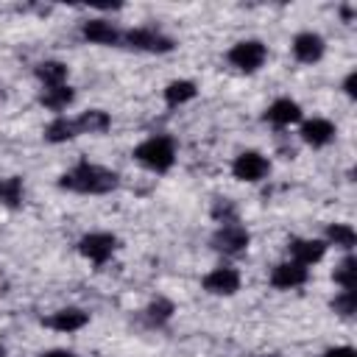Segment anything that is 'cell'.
Returning <instances> with one entry per match:
<instances>
[{
  "mask_svg": "<svg viewBox=\"0 0 357 357\" xmlns=\"http://www.w3.org/2000/svg\"><path fill=\"white\" fill-rule=\"evenodd\" d=\"M117 184H120V176L112 167H103L89 159L75 162L70 170L59 176V187L67 192H78V195H106L117 190Z\"/></svg>",
  "mask_w": 357,
  "mask_h": 357,
  "instance_id": "6da1fadb",
  "label": "cell"
},
{
  "mask_svg": "<svg viewBox=\"0 0 357 357\" xmlns=\"http://www.w3.org/2000/svg\"><path fill=\"white\" fill-rule=\"evenodd\" d=\"M134 159L151 173H167L176 165V142L167 134H153L134 148Z\"/></svg>",
  "mask_w": 357,
  "mask_h": 357,
  "instance_id": "7a4b0ae2",
  "label": "cell"
},
{
  "mask_svg": "<svg viewBox=\"0 0 357 357\" xmlns=\"http://www.w3.org/2000/svg\"><path fill=\"white\" fill-rule=\"evenodd\" d=\"M120 45H126V47H131V50H142V53H156V56L170 53V50L176 47L173 36H167V33H162L159 28H151V25H139V28L123 31Z\"/></svg>",
  "mask_w": 357,
  "mask_h": 357,
  "instance_id": "3957f363",
  "label": "cell"
},
{
  "mask_svg": "<svg viewBox=\"0 0 357 357\" xmlns=\"http://www.w3.org/2000/svg\"><path fill=\"white\" fill-rule=\"evenodd\" d=\"M268 59V45L259 39H240L229 47L226 61L240 73H257Z\"/></svg>",
  "mask_w": 357,
  "mask_h": 357,
  "instance_id": "277c9868",
  "label": "cell"
},
{
  "mask_svg": "<svg viewBox=\"0 0 357 357\" xmlns=\"http://www.w3.org/2000/svg\"><path fill=\"white\" fill-rule=\"evenodd\" d=\"M248 243H251V234H248V229H245L243 223H237V220L220 223V226L212 231V237H209V245H212L218 254H223V257H237V254H243V251L248 248Z\"/></svg>",
  "mask_w": 357,
  "mask_h": 357,
  "instance_id": "5b68a950",
  "label": "cell"
},
{
  "mask_svg": "<svg viewBox=\"0 0 357 357\" xmlns=\"http://www.w3.org/2000/svg\"><path fill=\"white\" fill-rule=\"evenodd\" d=\"M75 245H78V254L84 259H89L95 268H100V265H106L114 257V251L120 248V240L112 231H89Z\"/></svg>",
  "mask_w": 357,
  "mask_h": 357,
  "instance_id": "8992f818",
  "label": "cell"
},
{
  "mask_svg": "<svg viewBox=\"0 0 357 357\" xmlns=\"http://www.w3.org/2000/svg\"><path fill=\"white\" fill-rule=\"evenodd\" d=\"M271 173V159L259 151H240L231 162V176L245 184H257Z\"/></svg>",
  "mask_w": 357,
  "mask_h": 357,
  "instance_id": "52a82bcc",
  "label": "cell"
},
{
  "mask_svg": "<svg viewBox=\"0 0 357 357\" xmlns=\"http://www.w3.org/2000/svg\"><path fill=\"white\" fill-rule=\"evenodd\" d=\"M240 271L231 268V265H218L212 268L204 279H201V287L209 293V296H234L240 290Z\"/></svg>",
  "mask_w": 357,
  "mask_h": 357,
  "instance_id": "ba28073f",
  "label": "cell"
},
{
  "mask_svg": "<svg viewBox=\"0 0 357 357\" xmlns=\"http://www.w3.org/2000/svg\"><path fill=\"white\" fill-rule=\"evenodd\" d=\"M290 47H293L296 61H301V64H315V61H321L324 53H326V42H324V36L315 33V31H301V33H296Z\"/></svg>",
  "mask_w": 357,
  "mask_h": 357,
  "instance_id": "9c48e42d",
  "label": "cell"
},
{
  "mask_svg": "<svg viewBox=\"0 0 357 357\" xmlns=\"http://www.w3.org/2000/svg\"><path fill=\"white\" fill-rule=\"evenodd\" d=\"M287 254H290L293 262L310 268V265H315V262L324 259L326 243L318 240V237H293V240H287Z\"/></svg>",
  "mask_w": 357,
  "mask_h": 357,
  "instance_id": "30bf717a",
  "label": "cell"
},
{
  "mask_svg": "<svg viewBox=\"0 0 357 357\" xmlns=\"http://www.w3.org/2000/svg\"><path fill=\"white\" fill-rule=\"evenodd\" d=\"M307 279H310V268H304L293 259H284V262L273 265V271H271V284L276 290H296V287L307 284Z\"/></svg>",
  "mask_w": 357,
  "mask_h": 357,
  "instance_id": "8fae6325",
  "label": "cell"
},
{
  "mask_svg": "<svg viewBox=\"0 0 357 357\" xmlns=\"http://www.w3.org/2000/svg\"><path fill=\"white\" fill-rule=\"evenodd\" d=\"M298 134H301V139H304L310 148H326V145L335 139L337 128H335V123L326 120V117H310V120H301Z\"/></svg>",
  "mask_w": 357,
  "mask_h": 357,
  "instance_id": "7c38bea8",
  "label": "cell"
},
{
  "mask_svg": "<svg viewBox=\"0 0 357 357\" xmlns=\"http://www.w3.org/2000/svg\"><path fill=\"white\" fill-rule=\"evenodd\" d=\"M42 324L53 332H78L89 324V312H84L81 307H64V310H56L50 312L47 318H42Z\"/></svg>",
  "mask_w": 357,
  "mask_h": 357,
  "instance_id": "4fadbf2b",
  "label": "cell"
},
{
  "mask_svg": "<svg viewBox=\"0 0 357 357\" xmlns=\"http://www.w3.org/2000/svg\"><path fill=\"white\" fill-rule=\"evenodd\" d=\"M81 36H84L89 45H120L123 31H117L114 22L95 17V20H84V22H81Z\"/></svg>",
  "mask_w": 357,
  "mask_h": 357,
  "instance_id": "5bb4252c",
  "label": "cell"
},
{
  "mask_svg": "<svg viewBox=\"0 0 357 357\" xmlns=\"http://www.w3.org/2000/svg\"><path fill=\"white\" fill-rule=\"evenodd\" d=\"M262 117H265L271 126H276V128H287V126L301 123L304 112H301V106H298L296 100H290V98H276V100L265 109Z\"/></svg>",
  "mask_w": 357,
  "mask_h": 357,
  "instance_id": "9a60e30c",
  "label": "cell"
},
{
  "mask_svg": "<svg viewBox=\"0 0 357 357\" xmlns=\"http://www.w3.org/2000/svg\"><path fill=\"white\" fill-rule=\"evenodd\" d=\"M73 120H75L78 137H81V134L100 137V134H106V131L112 128V117H109V112H103V109H86V112H81V114L73 117Z\"/></svg>",
  "mask_w": 357,
  "mask_h": 357,
  "instance_id": "2e32d148",
  "label": "cell"
},
{
  "mask_svg": "<svg viewBox=\"0 0 357 357\" xmlns=\"http://www.w3.org/2000/svg\"><path fill=\"white\" fill-rule=\"evenodd\" d=\"M75 100V89L70 84H61V86H42L39 92V103L47 109V112H56V117Z\"/></svg>",
  "mask_w": 357,
  "mask_h": 357,
  "instance_id": "e0dca14e",
  "label": "cell"
},
{
  "mask_svg": "<svg viewBox=\"0 0 357 357\" xmlns=\"http://www.w3.org/2000/svg\"><path fill=\"white\" fill-rule=\"evenodd\" d=\"M33 75L39 78L42 86H61L67 84V75H70V67L59 59H45L33 67Z\"/></svg>",
  "mask_w": 357,
  "mask_h": 357,
  "instance_id": "ac0fdd59",
  "label": "cell"
},
{
  "mask_svg": "<svg viewBox=\"0 0 357 357\" xmlns=\"http://www.w3.org/2000/svg\"><path fill=\"white\" fill-rule=\"evenodd\" d=\"M195 95H198V86H195V81H190V78H176V81H170V84L162 89V98H165V103H167L170 109L190 103Z\"/></svg>",
  "mask_w": 357,
  "mask_h": 357,
  "instance_id": "d6986e66",
  "label": "cell"
},
{
  "mask_svg": "<svg viewBox=\"0 0 357 357\" xmlns=\"http://www.w3.org/2000/svg\"><path fill=\"white\" fill-rule=\"evenodd\" d=\"M45 142H50V145H61V142H70V139H75L78 137V128H75V120L73 117H64V114H59V117H53L47 126H45Z\"/></svg>",
  "mask_w": 357,
  "mask_h": 357,
  "instance_id": "ffe728a7",
  "label": "cell"
},
{
  "mask_svg": "<svg viewBox=\"0 0 357 357\" xmlns=\"http://www.w3.org/2000/svg\"><path fill=\"white\" fill-rule=\"evenodd\" d=\"M25 204V184L20 176H3L0 178V206L20 209Z\"/></svg>",
  "mask_w": 357,
  "mask_h": 357,
  "instance_id": "44dd1931",
  "label": "cell"
},
{
  "mask_svg": "<svg viewBox=\"0 0 357 357\" xmlns=\"http://www.w3.org/2000/svg\"><path fill=\"white\" fill-rule=\"evenodd\" d=\"M324 243L326 245H335V248H343L346 254H351V248L357 243V234H354V229L349 223H329Z\"/></svg>",
  "mask_w": 357,
  "mask_h": 357,
  "instance_id": "7402d4cb",
  "label": "cell"
},
{
  "mask_svg": "<svg viewBox=\"0 0 357 357\" xmlns=\"http://www.w3.org/2000/svg\"><path fill=\"white\" fill-rule=\"evenodd\" d=\"M173 312H176V304L170 301V298H153L145 310H142V315H145V321L151 324V326H165L170 318H173Z\"/></svg>",
  "mask_w": 357,
  "mask_h": 357,
  "instance_id": "603a6c76",
  "label": "cell"
},
{
  "mask_svg": "<svg viewBox=\"0 0 357 357\" xmlns=\"http://www.w3.org/2000/svg\"><path fill=\"white\" fill-rule=\"evenodd\" d=\"M332 279H335V284L340 290H354V284H357V259L351 254H346L337 262V268L332 271Z\"/></svg>",
  "mask_w": 357,
  "mask_h": 357,
  "instance_id": "cb8c5ba5",
  "label": "cell"
},
{
  "mask_svg": "<svg viewBox=\"0 0 357 357\" xmlns=\"http://www.w3.org/2000/svg\"><path fill=\"white\" fill-rule=\"evenodd\" d=\"M329 307H332V312H337L340 318H351L354 310H357V293H354V290H340V293H335V298L329 301Z\"/></svg>",
  "mask_w": 357,
  "mask_h": 357,
  "instance_id": "d4e9b609",
  "label": "cell"
},
{
  "mask_svg": "<svg viewBox=\"0 0 357 357\" xmlns=\"http://www.w3.org/2000/svg\"><path fill=\"white\" fill-rule=\"evenodd\" d=\"M321 357H357V351L351 346H335V349H326Z\"/></svg>",
  "mask_w": 357,
  "mask_h": 357,
  "instance_id": "484cf974",
  "label": "cell"
},
{
  "mask_svg": "<svg viewBox=\"0 0 357 357\" xmlns=\"http://www.w3.org/2000/svg\"><path fill=\"white\" fill-rule=\"evenodd\" d=\"M354 86H357V73H349V75H346V81H343V92H346L349 98H354V95H357V89H354Z\"/></svg>",
  "mask_w": 357,
  "mask_h": 357,
  "instance_id": "4316f807",
  "label": "cell"
},
{
  "mask_svg": "<svg viewBox=\"0 0 357 357\" xmlns=\"http://www.w3.org/2000/svg\"><path fill=\"white\" fill-rule=\"evenodd\" d=\"M39 357H78V354L70 349H50V351H42Z\"/></svg>",
  "mask_w": 357,
  "mask_h": 357,
  "instance_id": "83f0119b",
  "label": "cell"
},
{
  "mask_svg": "<svg viewBox=\"0 0 357 357\" xmlns=\"http://www.w3.org/2000/svg\"><path fill=\"white\" fill-rule=\"evenodd\" d=\"M0 357H6V349H3V346H0Z\"/></svg>",
  "mask_w": 357,
  "mask_h": 357,
  "instance_id": "f1b7e54d",
  "label": "cell"
}]
</instances>
